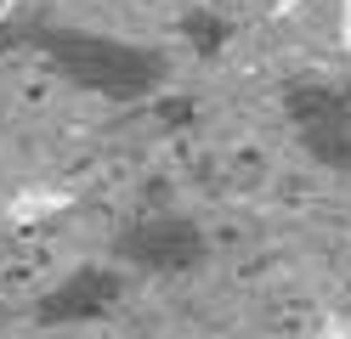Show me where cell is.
Wrapping results in <instances>:
<instances>
[{
	"label": "cell",
	"instance_id": "cell-1",
	"mask_svg": "<svg viewBox=\"0 0 351 339\" xmlns=\"http://www.w3.org/2000/svg\"><path fill=\"white\" fill-rule=\"evenodd\" d=\"M29 45L69 85L91 90V97L108 102H142L165 85V57L147 51L136 40H119V34H102V29H74V23H34Z\"/></svg>",
	"mask_w": 351,
	"mask_h": 339
},
{
	"label": "cell",
	"instance_id": "cell-2",
	"mask_svg": "<svg viewBox=\"0 0 351 339\" xmlns=\"http://www.w3.org/2000/svg\"><path fill=\"white\" fill-rule=\"evenodd\" d=\"M283 119L317 170L351 175V97L340 85H323V79L283 85Z\"/></svg>",
	"mask_w": 351,
	"mask_h": 339
},
{
	"label": "cell",
	"instance_id": "cell-3",
	"mask_svg": "<svg viewBox=\"0 0 351 339\" xmlns=\"http://www.w3.org/2000/svg\"><path fill=\"white\" fill-rule=\"evenodd\" d=\"M210 255V238L204 226L182 215V210H153V215H136L114 238V266H130V271H153V277H182V271L204 266Z\"/></svg>",
	"mask_w": 351,
	"mask_h": 339
},
{
	"label": "cell",
	"instance_id": "cell-4",
	"mask_svg": "<svg viewBox=\"0 0 351 339\" xmlns=\"http://www.w3.org/2000/svg\"><path fill=\"white\" fill-rule=\"evenodd\" d=\"M119 300H125V271H114V266H74L69 277H57V283L34 300V323H40V328L102 323Z\"/></svg>",
	"mask_w": 351,
	"mask_h": 339
},
{
	"label": "cell",
	"instance_id": "cell-5",
	"mask_svg": "<svg viewBox=\"0 0 351 339\" xmlns=\"http://www.w3.org/2000/svg\"><path fill=\"white\" fill-rule=\"evenodd\" d=\"M182 40L193 45L199 57H221L227 51V40H232V23L221 17V12H204V6H193V12H182Z\"/></svg>",
	"mask_w": 351,
	"mask_h": 339
}]
</instances>
